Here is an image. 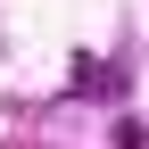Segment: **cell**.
<instances>
[{
	"mask_svg": "<svg viewBox=\"0 0 149 149\" xmlns=\"http://www.w3.org/2000/svg\"><path fill=\"white\" fill-rule=\"evenodd\" d=\"M74 91H124V66H100V58H74Z\"/></svg>",
	"mask_w": 149,
	"mask_h": 149,
	"instance_id": "1",
	"label": "cell"
}]
</instances>
